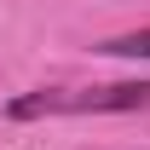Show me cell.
Listing matches in <instances>:
<instances>
[{
    "label": "cell",
    "instance_id": "6da1fadb",
    "mask_svg": "<svg viewBox=\"0 0 150 150\" xmlns=\"http://www.w3.org/2000/svg\"><path fill=\"white\" fill-rule=\"evenodd\" d=\"M69 110H93V115H115V110H150V81H115V87H93L75 93Z\"/></svg>",
    "mask_w": 150,
    "mask_h": 150
},
{
    "label": "cell",
    "instance_id": "7a4b0ae2",
    "mask_svg": "<svg viewBox=\"0 0 150 150\" xmlns=\"http://www.w3.org/2000/svg\"><path fill=\"white\" fill-rule=\"evenodd\" d=\"M69 104H75L69 93H29V98H12V104H6V115H12V121H35V115L69 110Z\"/></svg>",
    "mask_w": 150,
    "mask_h": 150
},
{
    "label": "cell",
    "instance_id": "3957f363",
    "mask_svg": "<svg viewBox=\"0 0 150 150\" xmlns=\"http://www.w3.org/2000/svg\"><path fill=\"white\" fill-rule=\"evenodd\" d=\"M104 52H115V58H150V29H133V35L104 40Z\"/></svg>",
    "mask_w": 150,
    "mask_h": 150
}]
</instances>
